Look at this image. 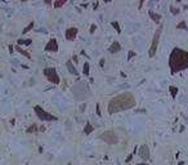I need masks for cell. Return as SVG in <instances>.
Returning a JSON list of instances; mask_svg holds the SVG:
<instances>
[{
	"label": "cell",
	"mask_w": 188,
	"mask_h": 165,
	"mask_svg": "<svg viewBox=\"0 0 188 165\" xmlns=\"http://www.w3.org/2000/svg\"><path fill=\"white\" fill-rule=\"evenodd\" d=\"M137 104V99L134 97L133 93L126 92V93H121L119 96L113 97L108 103V114L113 115V114H119L121 111H126L130 108L135 107Z\"/></svg>",
	"instance_id": "1"
},
{
	"label": "cell",
	"mask_w": 188,
	"mask_h": 165,
	"mask_svg": "<svg viewBox=\"0 0 188 165\" xmlns=\"http://www.w3.org/2000/svg\"><path fill=\"white\" fill-rule=\"evenodd\" d=\"M169 67L171 73L180 72L188 68V52L180 48H174L169 57Z\"/></svg>",
	"instance_id": "2"
},
{
	"label": "cell",
	"mask_w": 188,
	"mask_h": 165,
	"mask_svg": "<svg viewBox=\"0 0 188 165\" xmlns=\"http://www.w3.org/2000/svg\"><path fill=\"white\" fill-rule=\"evenodd\" d=\"M34 111H35V114H36V116L40 119L41 121H57V120H58V117H57L55 115H53V114H50V112L45 111L44 108L40 107V106H35Z\"/></svg>",
	"instance_id": "3"
},
{
	"label": "cell",
	"mask_w": 188,
	"mask_h": 165,
	"mask_svg": "<svg viewBox=\"0 0 188 165\" xmlns=\"http://www.w3.org/2000/svg\"><path fill=\"white\" fill-rule=\"evenodd\" d=\"M162 29H164V26L160 24L158 26V29L156 30V32L153 35V39H152V44H151V48H150V57L153 58L156 55V52H157V47H158V41H160V36H161V32H162Z\"/></svg>",
	"instance_id": "4"
},
{
	"label": "cell",
	"mask_w": 188,
	"mask_h": 165,
	"mask_svg": "<svg viewBox=\"0 0 188 165\" xmlns=\"http://www.w3.org/2000/svg\"><path fill=\"white\" fill-rule=\"evenodd\" d=\"M44 76L47 78L49 81L53 83V84H55V85H58L59 83H61V79H59V75H58V72H57V70L54 67H47V68H44Z\"/></svg>",
	"instance_id": "5"
},
{
	"label": "cell",
	"mask_w": 188,
	"mask_h": 165,
	"mask_svg": "<svg viewBox=\"0 0 188 165\" xmlns=\"http://www.w3.org/2000/svg\"><path fill=\"white\" fill-rule=\"evenodd\" d=\"M99 138H101L102 141H104L107 145H116V143L119 142V137H117V134H116V132H113V130L103 132L101 135H99Z\"/></svg>",
	"instance_id": "6"
},
{
	"label": "cell",
	"mask_w": 188,
	"mask_h": 165,
	"mask_svg": "<svg viewBox=\"0 0 188 165\" xmlns=\"http://www.w3.org/2000/svg\"><path fill=\"white\" fill-rule=\"evenodd\" d=\"M45 52H50V53H57L58 52V43L55 39H50L48 41V44L44 47Z\"/></svg>",
	"instance_id": "7"
},
{
	"label": "cell",
	"mask_w": 188,
	"mask_h": 165,
	"mask_svg": "<svg viewBox=\"0 0 188 165\" xmlns=\"http://www.w3.org/2000/svg\"><path fill=\"white\" fill-rule=\"evenodd\" d=\"M138 155H139V157L142 160H148L150 159V148H148L147 145H142L139 147V151H138Z\"/></svg>",
	"instance_id": "8"
},
{
	"label": "cell",
	"mask_w": 188,
	"mask_h": 165,
	"mask_svg": "<svg viewBox=\"0 0 188 165\" xmlns=\"http://www.w3.org/2000/svg\"><path fill=\"white\" fill-rule=\"evenodd\" d=\"M77 32H79V30H77L76 27H68V29L66 30V32H65V36H66V39H67V40L72 41V40H75V39H76Z\"/></svg>",
	"instance_id": "9"
},
{
	"label": "cell",
	"mask_w": 188,
	"mask_h": 165,
	"mask_svg": "<svg viewBox=\"0 0 188 165\" xmlns=\"http://www.w3.org/2000/svg\"><path fill=\"white\" fill-rule=\"evenodd\" d=\"M120 49H121V45H120L119 41H113V43L109 45V48H108V52L109 53H117V52H120Z\"/></svg>",
	"instance_id": "10"
},
{
	"label": "cell",
	"mask_w": 188,
	"mask_h": 165,
	"mask_svg": "<svg viewBox=\"0 0 188 165\" xmlns=\"http://www.w3.org/2000/svg\"><path fill=\"white\" fill-rule=\"evenodd\" d=\"M148 16H150V18L153 21V22H160L161 21V14H158V13H155V12H152V10H150L148 12Z\"/></svg>",
	"instance_id": "11"
},
{
	"label": "cell",
	"mask_w": 188,
	"mask_h": 165,
	"mask_svg": "<svg viewBox=\"0 0 188 165\" xmlns=\"http://www.w3.org/2000/svg\"><path fill=\"white\" fill-rule=\"evenodd\" d=\"M94 132V126L90 124V122H86L85 124V128H84V134L85 135H89L90 133H93Z\"/></svg>",
	"instance_id": "12"
},
{
	"label": "cell",
	"mask_w": 188,
	"mask_h": 165,
	"mask_svg": "<svg viewBox=\"0 0 188 165\" xmlns=\"http://www.w3.org/2000/svg\"><path fill=\"white\" fill-rule=\"evenodd\" d=\"M67 68H68V71L70 73H72V75H77V70L76 67H73V65H72V61H67Z\"/></svg>",
	"instance_id": "13"
},
{
	"label": "cell",
	"mask_w": 188,
	"mask_h": 165,
	"mask_svg": "<svg viewBox=\"0 0 188 165\" xmlns=\"http://www.w3.org/2000/svg\"><path fill=\"white\" fill-rule=\"evenodd\" d=\"M34 26H35V22L32 21V22H30V23H28L27 26H26V27H24V29L22 30V34H27L28 31H31V30L34 29Z\"/></svg>",
	"instance_id": "14"
},
{
	"label": "cell",
	"mask_w": 188,
	"mask_h": 165,
	"mask_svg": "<svg viewBox=\"0 0 188 165\" xmlns=\"http://www.w3.org/2000/svg\"><path fill=\"white\" fill-rule=\"evenodd\" d=\"M169 92L171 93V97H173V98H175L176 94H178V88L174 86V85H170V86H169Z\"/></svg>",
	"instance_id": "15"
},
{
	"label": "cell",
	"mask_w": 188,
	"mask_h": 165,
	"mask_svg": "<svg viewBox=\"0 0 188 165\" xmlns=\"http://www.w3.org/2000/svg\"><path fill=\"white\" fill-rule=\"evenodd\" d=\"M89 68H90V66H89V63L88 62H85L84 63V67H83V73L84 75H89Z\"/></svg>",
	"instance_id": "16"
},
{
	"label": "cell",
	"mask_w": 188,
	"mask_h": 165,
	"mask_svg": "<svg viewBox=\"0 0 188 165\" xmlns=\"http://www.w3.org/2000/svg\"><path fill=\"white\" fill-rule=\"evenodd\" d=\"M176 30H187V23H186V21H182L180 23L176 24Z\"/></svg>",
	"instance_id": "17"
},
{
	"label": "cell",
	"mask_w": 188,
	"mask_h": 165,
	"mask_svg": "<svg viewBox=\"0 0 188 165\" xmlns=\"http://www.w3.org/2000/svg\"><path fill=\"white\" fill-rule=\"evenodd\" d=\"M37 132V126L36 125H31V126H28V128L26 129V133H28V134H30V133H36Z\"/></svg>",
	"instance_id": "18"
},
{
	"label": "cell",
	"mask_w": 188,
	"mask_h": 165,
	"mask_svg": "<svg viewBox=\"0 0 188 165\" xmlns=\"http://www.w3.org/2000/svg\"><path fill=\"white\" fill-rule=\"evenodd\" d=\"M31 39H19L17 43H18V45H21V44H24V45H30L31 44Z\"/></svg>",
	"instance_id": "19"
},
{
	"label": "cell",
	"mask_w": 188,
	"mask_h": 165,
	"mask_svg": "<svg viewBox=\"0 0 188 165\" xmlns=\"http://www.w3.org/2000/svg\"><path fill=\"white\" fill-rule=\"evenodd\" d=\"M66 4V0H61V1H54L53 3V6L54 8H59V6H63Z\"/></svg>",
	"instance_id": "20"
},
{
	"label": "cell",
	"mask_w": 188,
	"mask_h": 165,
	"mask_svg": "<svg viewBox=\"0 0 188 165\" xmlns=\"http://www.w3.org/2000/svg\"><path fill=\"white\" fill-rule=\"evenodd\" d=\"M17 50H18V52H19V53H21V54H23V55H24V57H26V58H31V55H30V54H28V53H27V52H26V50H23V49H21L19 47H17Z\"/></svg>",
	"instance_id": "21"
},
{
	"label": "cell",
	"mask_w": 188,
	"mask_h": 165,
	"mask_svg": "<svg viewBox=\"0 0 188 165\" xmlns=\"http://www.w3.org/2000/svg\"><path fill=\"white\" fill-rule=\"evenodd\" d=\"M111 24H112V26H113V27H115V29H116V31H117V32H119V34H120V32H121V29H120L119 23H117V22H116V21H113V22H112Z\"/></svg>",
	"instance_id": "22"
},
{
	"label": "cell",
	"mask_w": 188,
	"mask_h": 165,
	"mask_svg": "<svg viewBox=\"0 0 188 165\" xmlns=\"http://www.w3.org/2000/svg\"><path fill=\"white\" fill-rule=\"evenodd\" d=\"M134 55H135V52H134V50H129V54H127V59L130 61V59H132Z\"/></svg>",
	"instance_id": "23"
},
{
	"label": "cell",
	"mask_w": 188,
	"mask_h": 165,
	"mask_svg": "<svg viewBox=\"0 0 188 165\" xmlns=\"http://www.w3.org/2000/svg\"><path fill=\"white\" fill-rule=\"evenodd\" d=\"M170 9H171V13H173V14H178V13H179V9L178 8H174V6H170Z\"/></svg>",
	"instance_id": "24"
},
{
	"label": "cell",
	"mask_w": 188,
	"mask_h": 165,
	"mask_svg": "<svg viewBox=\"0 0 188 165\" xmlns=\"http://www.w3.org/2000/svg\"><path fill=\"white\" fill-rule=\"evenodd\" d=\"M95 30H97V24H91L89 32H90V34H94V31H95Z\"/></svg>",
	"instance_id": "25"
},
{
	"label": "cell",
	"mask_w": 188,
	"mask_h": 165,
	"mask_svg": "<svg viewBox=\"0 0 188 165\" xmlns=\"http://www.w3.org/2000/svg\"><path fill=\"white\" fill-rule=\"evenodd\" d=\"M97 115H98V116H101V110H99V104H97Z\"/></svg>",
	"instance_id": "26"
},
{
	"label": "cell",
	"mask_w": 188,
	"mask_h": 165,
	"mask_svg": "<svg viewBox=\"0 0 188 165\" xmlns=\"http://www.w3.org/2000/svg\"><path fill=\"white\" fill-rule=\"evenodd\" d=\"M97 6H98V3H95V4H93V9H97Z\"/></svg>",
	"instance_id": "27"
},
{
	"label": "cell",
	"mask_w": 188,
	"mask_h": 165,
	"mask_svg": "<svg viewBox=\"0 0 188 165\" xmlns=\"http://www.w3.org/2000/svg\"><path fill=\"white\" fill-rule=\"evenodd\" d=\"M138 165H147L146 163H140V164H138Z\"/></svg>",
	"instance_id": "28"
},
{
	"label": "cell",
	"mask_w": 188,
	"mask_h": 165,
	"mask_svg": "<svg viewBox=\"0 0 188 165\" xmlns=\"http://www.w3.org/2000/svg\"><path fill=\"white\" fill-rule=\"evenodd\" d=\"M67 165H72V164H71V163H68V164H67Z\"/></svg>",
	"instance_id": "29"
}]
</instances>
